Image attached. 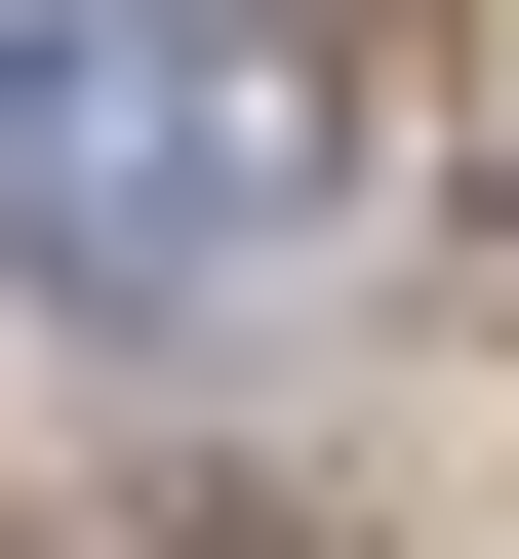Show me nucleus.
Instances as JSON below:
<instances>
[{
    "instance_id": "1",
    "label": "nucleus",
    "mask_w": 519,
    "mask_h": 559,
    "mask_svg": "<svg viewBox=\"0 0 519 559\" xmlns=\"http://www.w3.org/2000/svg\"><path fill=\"white\" fill-rule=\"evenodd\" d=\"M280 240H320V81H280L240 0H0V280L200 320Z\"/></svg>"
}]
</instances>
